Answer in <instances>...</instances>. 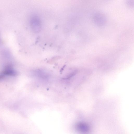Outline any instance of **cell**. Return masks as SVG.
<instances>
[{
  "instance_id": "cell-1",
  "label": "cell",
  "mask_w": 134,
  "mask_h": 134,
  "mask_svg": "<svg viewBox=\"0 0 134 134\" xmlns=\"http://www.w3.org/2000/svg\"><path fill=\"white\" fill-rule=\"evenodd\" d=\"M2 72L5 76H15L18 74V72L9 66L6 67Z\"/></svg>"
},
{
  "instance_id": "cell-2",
  "label": "cell",
  "mask_w": 134,
  "mask_h": 134,
  "mask_svg": "<svg viewBox=\"0 0 134 134\" xmlns=\"http://www.w3.org/2000/svg\"><path fill=\"white\" fill-rule=\"evenodd\" d=\"M5 75L2 72V73L0 74V80L3 78L5 76Z\"/></svg>"
}]
</instances>
